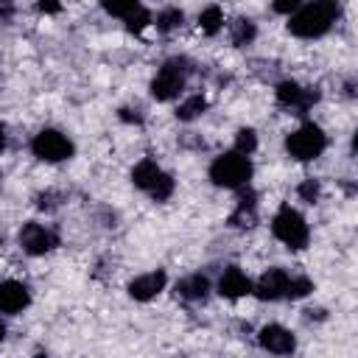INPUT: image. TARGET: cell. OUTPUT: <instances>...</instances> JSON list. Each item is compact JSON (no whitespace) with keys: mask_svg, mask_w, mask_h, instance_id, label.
Wrapping results in <instances>:
<instances>
[{"mask_svg":"<svg viewBox=\"0 0 358 358\" xmlns=\"http://www.w3.org/2000/svg\"><path fill=\"white\" fill-rule=\"evenodd\" d=\"M210 179H213V185H218V187L238 190V187L249 185V179H252V162H249V157L241 154V151H227V154H221V157L213 159V165H210Z\"/></svg>","mask_w":358,"mask_h":358,"instance_id":"3","label":"cell"},{"mask_svg":"<svg viewBox=\"0 0 358 358\" xmlns=\"http://www.w3.org/2000/svg\"><path fill=\"white\" fill-rule=\"evenodd\" d=\"M296 196H299L305 204H316L319 196H322V185H319V179H313V176L302 179V182L296 185Z\"/></svg>","mask_w":358,"mask_h":358,"instance_id":"22","label":"cell"},{"mask_svg":"<svg viewBox=\"0 0 358 358\" xmlns=\"http://www.w3.org/2000/svg\"><path fill=\"white\" fill-rule=\"evenodd\" d=\"M3 148H6V129L0 126V151H3Z\"/></svg>","mask_w":358,"mask_h":358,"instance_id":"32","label":"cell"},{"mask_svg":"<svg viewBox=\"0 0 358 358\" xmlns=\"http://www.w3.org/2000/svg\"><path fill=\"white\" fill-rule=\"evenodd\" d=\"M255 148H257V134H255V129H238V134H235V151H241V154H255Z\"/></svg>","mask_w":358,"mask_h":358,"instance_id":"26","label":"cell"},{"mask_svg":"<svg viewBox=\"0 0 358 358\" xmlns=\"http://www.w3.org/2000/svg\"><path fill=\"white\" fill-rule=\"evenodd\" d=\"M17 241H20L22 252H25V255H34V257L48 255V252H53V249L59 246V235H56L50 227L36 224V221L22 224V229H20Z\"/></svg>","mask_w":358,"mask_h":358,"instance_id":"7","label":"cell"},{"mask_svg":"<svg viewBox=\"0 0 358 358\" xmlns=\"http://www.w3.org/2000/svg\"><path fill=\"white\" fill-rule=\"evenodd\" d=\"M210 294V280L204 274H187L176 282V296L185 302H204Z\"/></svg>","mask_w":358,"mask_h":358,"instance_id":"15","label":"cell"},{"mask_svg":"<svg viewBox=\"0 0 358 358\" xmlns=\"http://www.w3.org/2000/svg\"><path fill=\"white\" fill-rule=\"evenodd\" d=\"M338 0H310V3H302L291 17L288 22V31L299 39H319L324 36L333 22L338 20Z\"/></svg>","mask_w":358,"mask_h":358,"instance_id":"1","label":"cell"},{"mask_svg":"<svg viewBox=\"0 0 358 358\" xmlns=\"http://www.w3.org/2000/svg\"><path fill=\"white\" fill-rule=\"evenodd\" d=\"M31 305V291L20 280H3L0 282V313L17 316Z\"/></svg>","mask_w":358,"mask_h":358,"instance_id":"11","label":"cell"},{"mask_svg":"<svg viewBox=\"0 0 358 358\" xmlns=\"http://www.w3.org/2000/svg\"><path fill=\"white\" fill-rule=\"evenodd\" d=\"M31 151L42 162H64V159H70L76 154V145L59 129H42L39 134H34Z\"/></svg>","mask_w":358,"mask_h":358,"instance_id":"6","label":"cell"},{"mask_svg":"<svg viewBox=\"0 0 358 358\" xmlns=\"http://www.w3.org/2000/svg\"><path fill=\"white\" fill-rule=\"evenodd\" d=\"M59 193H39L36 196V207L39 210H53V207H59Z\"/></svg>","mask_w":358,"mask_h":358,"instance_id":"28","label":"cell"},{"mask_svg":"<svg viewBox=\"0 0 358 358\" xmlns=\"http://www.w3.org/2000/svg\"><path fill=\"white\" fill-rule=\"evenodd\" d=\"M101 6H103V11L112 14V17H129V14L140 6V0H101Z\"/></svg>","mask_w":358,"mask_h":358,"instance_id":"25","label":"cell"},{"mask_svg":"<svg viewBox=\"0 0 358 358\" xmlns=\"http://www.w3.org/2000/svg\"><path fill=\"white\" fill-rule=\"evenodd\" d=\"M190 73H193L190 59H185V56L168 59V62L157 70V76L151 78V95H154L157 101H173V98H179V95L185 92V87H187Z\"/></svg>","mask_w":358,"mask_h":358,"instance_id":"2","label":"cell"},{"mask_svg":"<svg viewBox=\"0 0 358 358\" xmlns=\"http://www.w3.org/2000/svg\"><path fill=\"white\" fill-rule=\"evenodd\" d=\"M36 8H39V14H59L62 11V0H39Z\"/></svg>","mask_w":358,"mask_h":358,"instance_id":"30","label":"cell"},{"mask_svg":"<svg viewBox=\"0 0 358 358\" xmlns=\"http://www.w3.org/2000/svg\"><path fill=\"white\" fill-rule=\"evenodd\" d=\"M165 285H168V274H165L162 268L145 271V274H140V277H134V280L129 282V296L137 299V302H148V299H154L157 294H162Z\"/></svg>","mask_w":358,"mask_h":358,"instance_id":"12","label":"cell"},{"mask_svg":"<svg viewBox=\"0 0 358 358\" xmlns=\"http://www.w3.org/2000/svg\"><path fill=\"white\" fill-rule=\"evenodd\" d=\"M271 232L280 243H285L288 249H305L308 241H310V227L308 221L302 218V213H296L291 204H282L274 218H271Z\"/></svg>","mask_w":358,"mask_h":358,"instance_id":"4","label":"cell"},{"mask_svg":"<svg viewBox=\"0 0 358 358\" xmlns=\"http://www.w3.org/2000/svg\"><path fill=\"white\" fill-rule=\"evenodd\" d=\"M327 148V134L322 131V126L316 123H302L299 129H294L285 137V151L296 159V162H310L316 157H322Z\"/></svg>","mask_w":358,"mask_h":358,"instance_id":"5","label":"cell"},{"mask_svg":"<svg viewBox=\"0 0 358 358\" xmlns=\"http://www.w3.org/2000/svg\"><path fill=\"white\" fill-rule=\"evenodd\" d=\"M255 36H257V28H255V22H252L249 17H238V20L229 25V39H232L235 48H246V45H252Z\"/></svg>","mask_w":358,"mask_h":358,"instance_id":"17","label":"cell"},{"mask_svg":"<svg viewBox=\"0 0 358 358\" xmlns=\"http://www.w3.org/2000/svg\"><path fill=\"white\" fill-rule=\"evenodd\" d=\"M117 117H120L123 123H143V115H140V109H131V106H123V109L117 112Z\"/></svg>","mask_w":358,"mask_h":358,"instance_id":"29","label":"cell"},{"mask_svg":"<svg viewBox=\"0 0 358 358\" xmlns=\"http://www.w3.org/2000/svg\"><path fill=\"white\" fill-rule=\"evenodd\" d=\"M0 241H3V235H0Z\"/></svg>","mask_w":358,"mask_h":358,"instance_id":"34","label":"cell"},{"mask_svg":"<svg viewBox=\"0 0 358 358\" xmlns=\"http://www.w3.org/2000/svg\"><path fill=\"white\" fill-rule=\"evenodd\" d=\"M182 22H185V14L179 8H162L157 14V20H154V25H157L159 34H173L176 28H182Z\"/></svg>","mask_w":358,"mask_h":358,"instance_id":"20","label":"cell"},{"mask_svg":"<svg viewBox=\"0 0 358 358\" xmlns=\"http://www.w3.org/2000/svg\"><path fill=\"white\" fill-rule=\"evenodd\" d=\"M288 271L274 266L268 271H263L257 277V282H252V294L260 299V302H274V299H282L285 296V285H288Z\"/></svg>","mask_w":358,"mask_h":358,"instance_id":"9","label":"cell"},{"mask_svg":"<svg viewBox=\"0 0 358 358\" xmlns=\"http://www.w3.org/2000/svg\"><path fill=\"white\" fill-rule=\"evenodd\" d=\"M173 187H176V182H173V176L162 171V173L157 176V182L151 185V190H148V196H151L154 201H168V199L173 196Z\"/></svg>","mask_w":358,"mask_h":358,"instance_id":"21","label":"cell"},{"mask_svg":"<svg viewBox=\"0 0 358 358\" xmlns=\"http://www.w3.org/2000/svg\"><path fill=\"white\" fill-rule=\"evenodd\" d=\"M11 17H14V3L11 0H0V22H6Z\"/></svg>","mask_w":358,"mask_h":358,"instance_id":"31","label":"cell"},{"mask_svg":"<svg viewBox=\"0 0 358 358\" xmlns=\"http://www.w3.org/2000/svg\"><path fill=\"white\" fill-rule=\"evenodd\" d=\"M241 193H238V204H235V210H232V215H229V227H235V229H243V227H255L257 224V193L249 187V185H243V187H238Z\"/></svg>","mask_w":358,"mask_h":358,"instance_id":"13","label":"cell"},{"mask_svg":"<svg viewBox=\"0 0 358 358\" xmlns=\"http://www.w3.org/2000/svg\"><path fill=\"white\" fill-rule=\"evenodd\" d=\"M218 294L224 299H241L246 294H252V280L238 268V266H229L224 268V274L218 277Z\"/></svg>","mask_w":358,"mask_h":358,"instance_id":"14","label":"cell"},{"mask_svg":"<svg viewBox=\"0 0 358 358\" xmlns=\"http://www.w3.org/2000/svg\"><path fill=\"white\" fill-rule=\"evenodd\" d=\"M162 173V168L154 162V159H140L134 168H131V182H134V187H140V190H151V185L157 182V176Z\"/></svg>","mask_w":358,"mask_h":358,"instance_id":"16","label":"cell"},{"mask_svg":"<svg viewBox=\"0 0 358 358\" xmlns=\"http://www.w3.org/2000/svg\"><path fill=\"white\" fill-rule=\"evenodd\" d=\"M123 20H126V28H129L131 34H140L143 28H148V25L154 22V20H151V11L143 8V6H137V8H134L129 17H123Z\"/></svg>","mask_w":358,"mask_h":358,"instance_id":"23","label":"cell"},{"mask_svg":"<svg viewBox=\"0 0 358 358\" xmlns=\"http://www.w3.org/2000/svg\"><path fill=\"white\" fill-rule=\"evenodd\" d=\"M3 338H6V324L0 322V341H3Z\"/></svg>","mask_w":358,"mask_h":358,"instance_id":"33","label":"cell"},{"mask_svg":"<svg viewBox=\"0 0 358 358\" xmlns=\"http://www.w3.org/2000/svg\"><path fill=\"white\" fill-rule=\"evenodd\" d=\"M313 291V282L308 277H288V285H285V299H302Z\"/></svg>","mask_w":358,"mask_h":358,"instance_id":"24","label":"cell"},{"mask_svg":"<svg viewBox=\"0 0 358 358\" xmlns=\"http://www.w3.org/2000/svg\"><path fill=\"white\" fill-rule=\"evenodd\" d=\"M204 109H207V98L196 92V95H187V98L176 106V117L185 120V123H190V120H196L199 115H204Z\"/></svg>","mask_w":358,"mask_h":358,"instance_id":"18","label":"cell"},{"mask_svg":"<svg viewBox=\"0 0 358 358\" xmlns=\"http://www.w3.org/2000/svg\"><path fill=\"white\" fill-rule=\"evenodd\" d=\"M199 28H201V34L215 36V34L224 28V11H221V6H207V8L199 14Z\"/></svg>","mask_w":358,"mask_h":358,"instance_id":"19","label":"cell"},{"mask_svg":"<svg viewBox=\"0 0 358 358\" xmlns=\"http://www.w3.org/2000/svg\"><path fill=\"white\" fill-rule=\"evenodd\" d=\"M271 6L277 14H294L302 6V0H271Z\"/></svg>","mask_w":358,"mask_h":358,"instance_id":"27","label":"cell"},{"mask_svg":"<svg viewBox=\"0 0 358 358\" xmlns=\"http://www.w3.org/2000/svg\"><path fill=\"white\" fill-rule=\"evenodd\" d=\"M257 341H260V347L266 352H274V355H291L296 350L294 333L288 327H282V324H266V327H260Z\"/></svg>","mask_w":358,"mask_h":358,"instance_id":"10","label":"cell"},{"mask_svg":"<svg viewBox=\"0 0 358 358\" xmlns=\"http://www.w3.org/2000/svg\"><path fill=\"white\" fill-rule=\"evenodd\" d=\"M274 95H277V103L291 109L294 115H305L319 101V90L316 87H302L296 81H280Z\"/></svg>","mask_w":358,"mask_h":358,"instance_id":"8","label":"cell"}]
</instances>
